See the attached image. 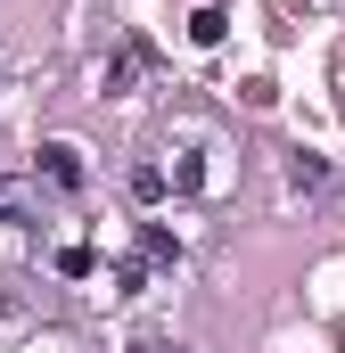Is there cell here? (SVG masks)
<instances>
[{"mask_svg": "<svg viewBox=\"0 0 345 353\" xmlns=\"http://www.w3.org/2000/svg\"><path fill=\"white\" fill-rule=\"evenodd\" d=\"M0 214H8V222H33V189H25V181H0Z\"/></svg>", "mask_w": 345, "mask_h": 353, "instance_id": "obj_2", "label": "cell"}, {"mask_svg": "<svg viewBox=\"0 0 345 353\" xmlns=\"http://www.w3.org/2000/svg\"><path fill=\"white\" fill-rule=\"evenodd\" d=\"M132 197H140V205H157V197H165V173H157V165H140V173H132Z\"/></svg>", "mask_w": 345, "mask_h": 353, "instance_id": "obj_3", "label": "cell"}, {"mask_svg": "<svg viewBox=\"0 0 345 353\" xmlns=\"http://www.w3.org/2000/svg\"><path fill=\"white\" fill-rule=\"evenodd\" d=\"M140 353H165V345H140Z\"/></svg>", "mask_w": 345, "mask_h": 353, "instance_id": "obj_4", "label": "cell"}, {"mask_svg": "<svg viewBox=\"0 0 345 353\" xmlns=\"http://www.w3.org/2000/svg\"><path fill=\"white\" fill-rule=\"evenodd\" d=\"M33 181H50V189H83L90 165H83V148H75V140H50V148L33 157Z\"/></svg>", "mask_w": 345, "mask_h": 353, "instance_id": "obj_1", "label": "cell"}]
</instances>
